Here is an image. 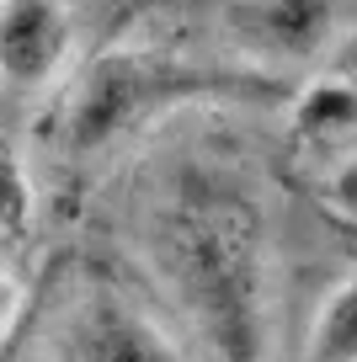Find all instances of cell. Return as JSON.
I'll return each instance as SVG.
<instances>
[{
	"mask_svg": "<svg viewBox=\"0 0 357 362\" xmlns=\"http://www.w3.org/2000/svg\"><path fill=\"white\" fill-rule=\"evenodd\" d=\"M22 304H27L22 277H16V267H11V261H0V351L11 346L16 325H22Z\"/></svg>",
	"mask_w": 357,
	"mask_h": 362,
	"instance_id": "30bf717a",
	"label": "cell"
},
{
	"mask_svg": "<svg viewBox=\"0 0 357 362\" xmlns=\"http://www.w3.org/2000/svg\"><path fill=\"white\" fill-rule=\"evenodd\" d=\"M304 139H325V134H346L357 128V90L346 80H314L299 96V112H293Z\"/></svg>",
	"mask_w": 357,
	"mask_h": 362,
	"instance_id": "ba28073f",
	"label": "cell"
},
{
	"mask_svg": "<svg viewBox=\"0 0 357 362\" xmlns=\"http://www.w3.org/2000/svg\"><path fill=\"white\" fill-rule=\"evenodd\" d=\"M325 208H331L336 218H346V224H357V155L341 160V165L331 170V181H325Z\"/></svg>",
	"mask_w": 357,
	"mask_h": 362,
	"instance_id": "9c48e42d",
	"label": "cell"
},
{
	"mask_svg": "<svg viewBox=\"0 0 357 362\" xmlns=\"http://www.w3.org/2000/svg\"><path fill=\"white\" fill-rule=\"evenodd\" d=\"M304 362H357V272L341 277L314 309Z\"/></svg>",
	"mask_w": 357,
	"mask_h": 362,
	"instance_id": "52a82bcc",
	"label": "cell"
},
{
	"mask_svg": "<svg viewBox=\"0 0 357 362\" xmlns=\"http://www.w3.org/2000/svg\"><path fill=\"white\" fill-rule=\"evenodd\" d=\"M33 218H38V203H33L27 160L11 144V134L0 128V261L16 267V256L33 245Z\"/></svg>",
	"mask_w": 357,
	"mask_h": 362,
	"instance_id": "8992f818",
	"label": "cell"
},
{
	"mask_svg": "<svg viewBox=\"0 0 357 362\" xmlns=\"http://www.w3.org/2000/svg\"><path fill=\"white\" fill-rule=\"evenodd\" d=\"M224 80L203 64L166 54V48H112L96 64H86V75L75 80L64 102V144L75 155H96V149L128 139L134 128H144L149 117L171 112V107L208 96Z\"/></svg>",
	"mask_w": 357,
	"mask_h": 362,
	"instance_id": "7a4b0ae2",
	"label": "cell"
},
{
	"mask_svg": "<svg viewBox=\"0 0 357 362\" xmlns=\"http://www.w3.org/2000/svg\"><path fill=\"white\" fill-rule=\"evenodd\" d=\"M75 48L64 0H0V80L16 90H43L59 80Z\"/></svg>",
	"mask_w": 357,
	"mask_h": 362,
	"instance_id": "3957f363",
	"label": "cell"
},
{
	"mask_svg": "<svg viewBox=\"0 0 357 362\" xmlns=\"http://www.w3.org/2000/svg\"><path fill=\"white\" fill-rule=\"evenodd\" d=\"M0 362H6V351H0Z\"/></svg>",
	"mask_w": 357,
	"mask_h": 362,
	"instance_id": "8fae6325",
	"label": "cell"
},
{
	"mask_svg": "<svg viewBox=\"0 0 357 362\" xmlns=\"http://www.w3.org/2000/svg\"><path fill=\"white\" fill-rule=\"evenodd\" d=\"M75 362H187L181 346L128 298L101 293L80 309Z\"/></svg>",
	"mask_w": 357,
	"mask_h": 362,
	"instance_id": "5b68a950",
	"label": "cell"
},
{
	"mask_svg": "<svg viewBox=\"0 0 357 362\" xmlns=\"http://www.w3.org/2000/svg\"><path fill=\"white\" fill-rule=\"evenodd\" d=\"M336 0H230L224 27L240 48L304 64L336 37Z\"/></svg>",
	"mask_w": 357,
	"mask_h": 362,
	"instance_id": "277c9868",
	"label": "cell"
},
{
	"mask_svg": "<svg viewBox=\"0 0 357 362\" xmlns=\"http://www.w3.org/2000/svg\"><path fill=\"white\" fill-rule=\"evenodd\" d=\"M160 267L219 362L267 357V224L246 192L187 187L160 214Z\"/></svg>",
	"mask_w": 357,
	"mask_h": 362,
	"instance_id": "6da1fadb",
	"label": "cell"
}]
</instances>
